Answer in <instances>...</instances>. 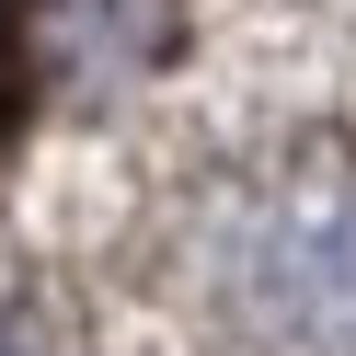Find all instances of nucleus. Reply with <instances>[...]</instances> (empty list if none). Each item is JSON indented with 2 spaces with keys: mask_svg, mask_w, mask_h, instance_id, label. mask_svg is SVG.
Segmentation results:
<instances>
[{
  "mask_svg": "<svg viewBox=\"0 0 356 356\" xmlns=\"http://www.w3.org/2000/svg\"><path fill=\"white\" fill-rule=\"evenodd\" d=\"M253 299L276 333L299 345H356V207H310L264 241L253 264Z\"/></svg>",
  "mask_w": 356,
  "mask_h": 356,
  "instance_id": "nucleus-1",
  "label": "nucleus"
}]
</instances>
